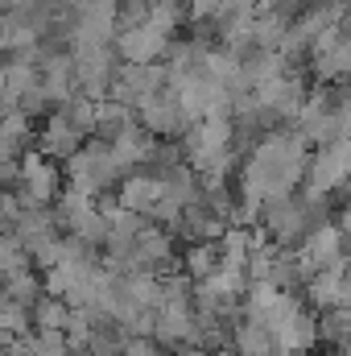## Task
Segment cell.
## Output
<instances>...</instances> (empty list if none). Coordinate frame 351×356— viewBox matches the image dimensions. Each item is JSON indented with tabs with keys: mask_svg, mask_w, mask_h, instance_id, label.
<instances>
[{
	"mask_svg": "<svg viewBox=\"0 0 351 356\" xmlns=\"http://www.w3.org/2000/svg\"><path fill=\"white\" fill-rule=\"evenodd\" d=\"M348 175V145L343 141H335L331 149H323L318 154V162L310 166V191L314 195H323V191H331V186H339Z\"/></svg>",
	"mask_w": 351,
	"mask_h": 356,
	"instance_id": "obj_1",
	"label": "cell"
},
{
	"mask_svg": "<svg viewBox=\"0 0 351 356\" xmlns=\"http://www.w3.org/2000/svg\"><path fill=\"white\" fill-rule=\"evenodd\" d=\"M162 195H166V186H162L157 178H128L124 191H120V207H128V211H145V207H153Z\"/></svg>",
	"mask_w": 351,
	"mask_h": 356,
	"instance_id": "obj_2",
	"label": "cell"
},
{
	"mask_svg": "<svg viewBox=\"0 0 351 356\" xmlns=\"http://www.w3.org/2000/svg\"><path fill=\"white\" fill-rule=\"evenodd\" d=\"M339 261V232L335 228H323L310 236V249H306V266H335Z\"/></svg>",
	"mask_w": 351,
	"mask_h": 356,
	"instance_id": "obj_3",
	"label": "cell"
},
{
	"mask_svg": "<svg viewBox=\"0 0 351 356\" xmlns=\"http://www.w3.org/2000/svg\"><path fill=\"white\" fill-rule=\"evenodd\" d=\"M157 50H162V29H153V25L141 29V33H128V38H124V54H128L132 63H149Z\"/></svg>",
	"mask_w": 351,
	"mask_h": 356,
	"instance_id": "obj_4",
	"label": "cell"
},
{
	"mask_svg": "<svg viewBox=\"0 0 351 356\" xmlns=\"http://www.w3.org/2000/svg\"><path fill=\"white\" fill-rule=\"evenodd\" d=\"M25 175H29V195L37 203H50L54 199V170H46L37 158H25Z\"/></svg>",
	"mask_w": 351,
	"mask_h": 356,
	"instance_id": "obj_5",
	"label": "cell"
},
{
	"mask_svg": "<svg viewBox=\"0 0 351 356\" xmlns=\"http://www.w3.org/2000/svg\"><path fill=\"white\" fill-rule=\"evenodd\" d=\"M310 294H314V302H343V269H339V261H335L331 273H318Z\"/></svg>",
	"mask_w": 351,
	"mask_h": 356,
	"instance_id": "obj_6",
	"label": "cell"
},
{
	"mask_svg": "<svg viewBox=\"0 0 351 356\" xmlns=\"http://www.w3.org/2000/svg\"><path fill=\"white\" fill-rule=\"evenodd\" d=\"M240 353L244 356H273V332L264 323H252L240 332Z\"/></svg>",
	"mask_w": 351,
	"mask_h": 356,
	"instance_id": "obj_7",
	"label": "cell"
},
{
	"mask_svg": "<svg viewBox=\"0 0 351 356\" xmlns=\"http://www.w3.org/2000/svg\"><path fill=\"white\" fill-rule=\"evenodd\" d=\"M33 356H67V336H62V332H54V327H46V332H42V340L33 344Z\"/></svg>",
	"mask_w": 351,
	"mask_h": 356,
	"instance_id": "obj_8",
	"label": "cell"
},
{
	"mask_svg": "<svg viewBox=\"0 0 351 356\" xmlns=\"http://www.w3.org/2000/svg\"><path fill=\"white\" fill-rule=\"evenodd\" d=\"M25 319H29V315H25L21 302H4V307H0V327H4V332H25Z\"/></svg>",
	"mask_w": 351,
	"mask_h": 356,
	"instance_id": "obj_9",
	"label": "cell"
},
{
	"mask_svg": "<svg viewBox=\"0 0 351 356\" xmlns=\"http://www.w3.org/2000/svg\"><path fill=\"white\" fill-rule=\"evenodd\" d=\"M67 315H71V311H67L62 302H42V315H37V319H42V327L62 332V327H67Z\"/></svg>",
	"mask_w": 351,
	"mask_h": 356,
	"instance_id": "obj_10",
	"label": "cell"
},
{
	"mask_svg": "<svg viewBox=\"0 0 351 356\" xmlns=\"http://www.w3.org/2000/svg\"><path fill=\"white\" fill-rule=\"evenodd\" d=\"M190 269H194V273H207V269H211V249H194V253H190Z\"/></svg>",
	"mask_w": 351,
	"mask_h": 356,
	"instance_id": "obj_11",
	"label": "cell"
},
{
	"mask_svg": "<svg viewBox=\"0 0 351 356\" xmlns=\"http://www.w3.org/2000/svg\"><path fill=\"white\" fill-rule=\"evenodd\" d=\"M128 356H153V344L149 340H132L128 344Z\"/></svg>",
	"mask_w": 351,
	"mask_h": 356,
	"instance_id": "obj_12",
	"label": "cell"
},
{
	"mask_svg": "<svg viewBox=\"0 0 351 356\" xmlns=\"http://www.w3.org/2000/svg\"><path fill=\"white\" fill-rule=\"evenodd\" d=\"M281 356H306V353H281Z\"/></svg>",
	"mask_w": 351,
	"mask_h": 356,
	"instance_id": "obj_13",
	"label": "cell"
}]
</instances>
